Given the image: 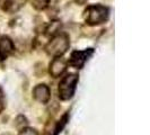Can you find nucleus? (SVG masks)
I'll list each match as a JSON object with an SVG mask.
<instances>
[{"label": "nucleus", "mask_w": 150, "mask_h": 135, "mask_svg": "<svg viewBox=\"0 0 150 135\" xmlns=\"http://www.w3.org/2000/svg\"><path fill=\"white\" fill-rule=\"evenodd\" d=\"M110 9L104 5H89L83 10V20L89 26H98L108 20Z\"/></svg>", "instance_id": "1"}, {"label": "nucleus", "mask_w": 150, "mask_h": 135, "mask_svg": "<svg viewBox=\"0 0 150 135\" xmlns=\"http://www.w3.org/2000/svg\"><path fill=\"white\" fill-rule=\"evenodd\" d=\"M70 46V39L67 33L60 32L55 36L51 37V39L44 46V51L47 55L52 58H62Z\"/></svg>", "instance_id": "2"}, {"label": "nucleus", "mask_w": 150, "mask_h": 135, "mask_svg": "<svg viewBox=\"0 0 150 135\" xmlns=\"http://www.w3.org/2000/svg\"><path fill=\"white\" fill-rule=\"evenodd\" d=\"M79 81V75L77 73H68L61 79L58 87V96L61 100L66 101L74 97Z\"/></svg>", "instance_id": "3"}, {"label": "nucleus", "mask_w": 150, "mask_h": 135, "mask_svg": "<svg viewBox=\"0 0 150 135\" xmlns=\"http://www.w3.org/2000/svg\"><path fill=\"white\" fill-rule=\"evenodd\" d=\"M94 52H95V50L93 47L85 49V50H81V51H78V50L72 51L71 54H70L69 60H67L68 65L75 68V69H78V70L83 69L85 63L94 55Z\"/></svg>", "instance_id": "4"}, {"label": "nucleus", "mask_w": 150, "mask_h": 135, "mask_svg": "<svg viewBox=\"0 0 150 135\" xmlns=\"http://www.w3.org/2000/svg\"><path fill=\"white\" fill-rule=\"evenodd\" d=\"M68 68V62L63 58H53L49 65V73L52 78H59L66 72Z\"/></svg>", "instance_id": "5"}, {"label": "nucleus", "mask_w": 150, "mask_h": 135, "mask_svg": "<svg viewBox=\"0 0 150 135\" xmlns=\"http://www.w3.org/2000/svg\"><path fill=\"white\" fill-rule=\"evenodd\" d=\"M33 97L41 104H47L51 98V90L47 84L40 83L33 88Z\"/></svg>", "instance_id": "6"}, {"label": "nucleus", "mask_w": 150, "mask_h": 135, "mask_svg": "<svg viewBox=\"0 0 150 135\" xmlns=\"http://www.w3.org/2000/svg\"><path fill=\"white\" fill-rule=\"evenodd\" d=\"M15 51V45L10 37L6 35L0 37V61L8 59Z\"/></svg>", "instance_id": "7"}, {"label": "nucleus", "mask_w": 150, "mask_h": 135, "mask_svg": "<svg viewBox=\"0 0 150 135\" xmlns=\"http://www.w3.org/2000/svg\"><path fill=\"white\" fill-rule=\"evenodd\" d=\"M26 2V0H5L2 9L7 13H16Z\"/></svg>", "instance_id": "8"}, {"label": "nucleus", "mask_w": 150, "mask_h": 135, "mask_svg": "<svg viewBox=\"0 0 150 135\" xmlns=\"http://www.w3.org/2000/svg\"><path fill=\"white\" fill-rule=\"evenodd\" d=\"M61 27H62V22L60 20H52V22H50V24L45 28V35L53 37V36H55L57 34L60 33Z\"/></svg>", "instance_id": "9"}, {"label": "nucleus", "mask_w": 150, "mask_h": 135, "mask_svg": "<svg viewBox=\"0 0 150 135\" xmlns=\"http://www.w3.org/2000/svg\"><path fill=\"white\" fill-rule=\"evenodd\" d=\"M49 5H50V0H32V7L38 11L46 9Z\"/></svg>", "instance_id": "10"}, {"label": "nucleus", "mask_w": 150, "mask_h": 135, "mask_svg": "<svg viewBox=\"0 0 150 135\" xmlns=\"http://www.w3.org/2000/svg\"><path fill=\"white\" fill-rule=\"evenodd\" d=\"M18 135H38V132L35 128L32 127H24L21 129Z\"/></svg>", "instance_id": "11"}, {"label": "nucleus", "mask_w": 150, "mask_h": 135, "mask_svg": "<svg viewBox=\"0 0 150 135\" xmlns=\"http://www.w3.org/2000/svg\"><path fill=\"white\" fill-rule=\"evenodd\" d=\"M5 106H6V101H5V94H4V90L0 87V112L5 109Z\"/></svg>", "instance_id": "12"}]
</instances>
